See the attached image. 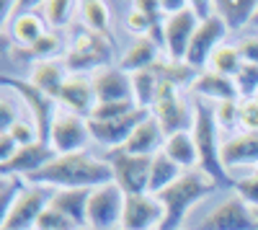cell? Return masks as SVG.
<instances>
[{
	"label": "cell",
	"mask_w": 258,
	"mask_h": 230,
	"mask_svg": "<svg viewBox=\"0 0 258 230\" xmlns=\"http://www.w3.org/2000/svg\"><path fill=\"white\" fill-rule=\"evenodd\" d=\"M34 186H57V189H98L103 184H114V168L109 160H96L88 153L57 155L41 171L26 176Z\"/></svg>",
	"instance_id": "obj_1"
},
{
	"label": "cell",
	"mask_w": 258,
	"mask_h": 230,
	"mask_svg": "<svg viewBox=\"0 0 258 230\" xmlns=\"http://www.w3.org/2000/svg\"><path fill=\"white\" fill-rule=\"evenodd\" d=\"M214 189H217V184H214L202 168H194V171L183 174L176 184H170L168 189L158 192L155 197L160 199L163 210H165L160 230H176L191 207Z\"/></svg>",
	"instance_id": "obj_2"
},
{
	"label": "cell",
	"mask_w": 258,
	"mask_h": 230,
	"mask_svg": "<svg viewBox=\"0 0 258 230\" xmlns=\"http://www.w3.org/2000/svg\"><path fill=\"white\" fill-rule=\"evenodd\" d=\"M194 142H197V150H199V168L214 181V184H222L230 186V176L222 165L220 150L222 145L217 142V119H214V109H209L204 101H197L194 106Z\"/></svg>",
	"instance_id": "obj_3"
},
{
	"label": "cell",
	"mask_w": 258,
	"mask_h": 230,
	"mask_svg": "<svg viewBox=\"0 0 258 230\" xmlns=\"http://www.w3.org/2000/svg\"><path fill=\"white\" fill-rule=\"evenodd\" d=\"M109 163L114 168V184L124 194H150L153 155H132L119 148L109 153Z\"/></svg>",
	"instance_id": "obj_4"
},
{
	"label": "cell",
	"mask_w": 258,
	"mask_h": 230,
	"mask_svg": "<svg viewBox=\"0 0 258 230\" xmlns=\"http://www.w3.org/2000/svg\"><path fill=\"white\" fill-rule=\"evenodd\" d=\"M3 88H13L21 98L26 101V106L31 109V117H34V127H36V135H39V142L49 145V137H52V124H54V98L49 93H44L41 88H36L31 80H18V78H11V75H3Z\"/></svg>",
	"instance_id": "obj_5"
},
{
	"label": "cell",
	"mask_w": 258,
	"mask_h": 230,
	"mask_svg": "<svg viewBox=\"0 0 258 230\" xmlns=\"http://www.w3.org/2000/svg\"><path fill=\"white\" fill-rule=\"evenodd\" d=\"M49 199H52V192H47L44 186L24 189L21 197L16 199V204L8 210V215H3L0 230H31V227H36L41 212L49 207Z\"/></svg>",
	"instance_id": "obj_6"
},
{
	"label": "cell",
	"mask_w": 258,
	"mask_h": 230,
	"mask_svg": "<svg viewBox=\"0 0 258 230\" xmlns=\"http://www.w3.org/2000/svg\"><path fill=\"white\" fill-rule=\"evenodd\" d=\"M124 199L126 194L116 184H103L98 189H93L91 202H88V225L93 230H111L121 225Z\"/></svg>",
	"instance_id": "obj_7"
},
{
	"label": "cell",
	"mask_w": 258,
	"mask_h": 230,
	"mask_svg": "<svg viewBox=\"0 0 258 230\" xmlns=\"http://www.w3.org/2000/svg\"><path fill=\"white\" fill-rule=\"evenodd\" d=\"M88 137H91V130H88V119L85 117L75 111H62L54 117L49 145L54 148L57 155L80 153L85 148V142H88Z\"/></svg>",
	"instance_id": "obj_8"
},
{
	"label": "cell",
	"mask_w": 258,
	"mask_h": 230,
	"mask_svg": "<svg viewBox=\"0 0 258 230\" xmlns=\"http://www.w3.org/2000/svg\"><path fill=\"white\" fill-rule=\"evenodd\" d=\"M194 230H258V222L240 197H230L214 207Z\"/></svg>",
	"instance_id": "obj_9"
},
{
	"label": "cell",
	"mask_w": 258,
	"mask_h": 230,
	"mask_svg": "<svg viewBox=\"0 0 258 230\" xmlns=\"http://www.w3.org/2000/svg\"><path fill=\"white\" fill-rule=\"evenodd\" d=\"M165 210L155 194H126L124 212H121V230H153L163 225Z\"/></svg>",
	"instance_id": "obj_10"
},
{
	"label": "cell",
	"mask_w": 258,
	"mask_h": 230,
	"mask_svg": "<svg viewBox=\"0 0 258 230\" xmlns=\"http://www.w3.org/2000/svg\"><path fill=\"white\" fill-rule=\"evenodd\" d=\"M155 119L160 122L163 132L170 137V135H178V132H186L188 124H191V117L186 111V103L178 98V91L173 83L168 80H160V88H158V98H155Z\"/></svg>",
	"instance_id": "obj_11"
},
{
	"label": "cell",
	"mask_w": 258,
	"mask_h": 230,
	"mask_svg": "<svg viewBox=\"0 0 258 230\" xmlns=\"http://www.w3.org/2000/svg\"><path fill=\"white\" fill-rule=\"evenodd\" d=\"M150 117L147 109H135L132 114H126L121 119H111V122H96V119H88V130H91V137L101 145L111 150H119L126 145V140L132 137V132L140 127V124Z\"/></svg>",
	"instance_id": "obj_12"
},
{
	"label": "cell",
	"mask_w": 258,
	"mask_h": 230,
	"mask_svg": "<svg viewBox=\"0 0 258 230\" xmlns=\"http://www.w3.org/2000/svg\"><path fill=\"white\" fill-rule=\"evenodd\" d=\"M225 34H227V26L222 24V18L217 13L209 21H204V24H199L197 34H194L191 44H188V52H186V65H191L194 70L202 73V68L212 60V54L217 52Z\"/></svg>",
	"instance_id": "obj_13"
},
{
	"label": "cell",
	"mask_w": 258,
	"mask_h": 230,
	"mask_svg": "<svg viewBox=\"0 0 258 230\" xmlns=\"http://www.w3.org/2000/svg\"><path fill=\"white\" fill-rule=\"evenodd\" d=\"M199 29V18L194 16L191 6L176 16H168L165 24H163V34H165V49L170 54L173 62H186V52L194 34Z\"/></svg>",
	"instance_id": "obj_14"
},
{
	"label": "cell",
	"mask_w": 258,
	"mask_h": 230,
	"mask_svg": "<svg viewBox=\"0 0 258 230\" xmlns=\"http://www.w3.org/2000/svg\"><path fill=\"white\" fill-rule=\"evenodd\" d=\"M106 62H109V47H106V41L93 34L91 29H83L75 34V44L68 54V70L78 73V70H88V68H106Z\"/></svg>",
	"instance_id": "obj_15"
},
{
	"label": "cell",
	"mask_w": 258,
	"mask_h": 230,
	"mask_svg": "<svg viewBox=\"0 0 258 230\" xmlns=\"http://www.w3.org/2000/svg\"><path fill=\"white\" fill-rule=\"evenodd\" d=\"M96 101L98 103H119V101H135L132 91V75H126L121 68H98L96 75L91 78Z\"/></svg>",
	"instance_id": "obj_16"
},
{
	"label": "cell",
	"mask_w": 258,
	"mask_h": 230,
	"mask_svg": "<svg viewBox=\"0 0 258 230\" xmlns=\"http://www.w3.org/2000/svg\"><path fill=\"white\" fill-rule=\"evenodd\" d=\"M57 158L52 145H44V142H31V145H24L8 163H0V174L6 179L11 176H31L36 171H41L44 165H49L52 160Z\"/></svg>",
	"instance_id": "obj_17"
},
{
	"label": "cell",
	"mask_w": 258,
	"mask_h": 230,
	"mask_svg": "<svg viewBox=\"0 0 258 230\" xmlns=\"http://www.w3.org/2000/svg\"><path fill=\"white\" fill-rule=\"evenodd\" d=\"M57 101H62L64 106H68L70 111L80 114L88 119L93 106H96V91H93V83L88 78H83V75H70L68 80L62 83V88L57 93Z\"/></svg>",
	"instance_id": "obj_18"
},
{
	"label": "cell",
	"mask_w": 258,
	"mask_h": 230,
	"mask_svg": "<svg viewBox=\"0 0 258 230\" xmlns=\"http://www.w3.org/2000/svg\"><path fill=\"white\" fill-rule=\"evenodd\" d=\"M91 194H93V189H57V192H52L49 207L57 210L59 215H64L68 220H73L75 225H85L88 222Z\"/></svg>",
	"instance_id": "obj_19"
},
{
	"label": "cell",
	"mask_w": 258,
	"mask_h": 230,
	"mask_svg": "<svg viewBox=\"0 0 258 230\" xmlns=\"http://www.w3.org/2000/svg\"><path fill=\"white\" fill-rule=\"evenodd\" d=\"M220 158L225 171L238 168V165H255L258 168V135H240L227 140L220 150Z\"/></svg>",
	"instance_id": "obj_20"
},
{
	"label": "cell",
	"mask_w": 258,
	"mask_h": 230,
	"mask_svg": "<svg viewBox=\"0 0 258 230\" xmlns=\"http://www.w3.org/2000/svg\"><path fill=\"white\" fill-rule=\"evenodd\" d=\"M165 132L160 127V122L155 119V114H150L140 127L132 132V137L126 140L124 150L132 153V155H155V150L160 148Z\"/></svg>",
	"instance_id": "obj_21"
},
{
	"label": "cell",
	"mask_w": 258,
	"mask_h": 230,
	"mask_svg": "<svg viewBox=\"0 0 258 230\" xmlns=\"http://www.w3.org/2000/svg\"><path fill=\"white\" fill-rule=\"evenodd\" d=\"M191 91L197 96H207V98H217L220 103L225 101H235L240 93H238V86H235L232 78H225L220 73H199L197 80L191 83Z\"/></svg>",
	"instance_id": "obj_22"
},
{
	"label": "cell",
	"mask_w": 258,
	"mask_h": 230,
	"mask_svg": "<svg viewBox=\"0 0 258 230\" xmlns=\"http://www.w3.org/2000/svg\"><path fill=\"white\" fill-rule=\"evenodd\" d=\"M255 8H258L255 0H214V13L222 18L227 31H238L248 21H253Z\"/></svg>",
	"instance_id": "obj_23"
},
{
	"label": "cell",
	"mask_w": 258,
	"mask_h": 230,
	"mask_svg": "<svg viewBox=\"0 0 258 230\" xmlns=\"http://www.w3.org/2000/svg\"><path fill=\"white\" fill-rule=\"evenodd\" d=\"M68 80V65L62 62H54V60H39L34 65V73H31V83L36 88H41L44 93H49L52 98H57L62 83Z\"/></svg>",
	"instance_id": "obj_24"
},
{
	"label": "cell",
	"mask_w": 258,
	"mask_h": 230,
	"mask_svg": "<svg viewBox=\"0 0 258 230\" xmlns=\"http://www.w3.org/2000/svg\"><path fill=\"white\" fill-rule=\"evenodd\" d=\"M8 29H11V34L18 44H26V47L36 44V41L47 34L44 21H41V16L34 13V11H18Z\"/></svg>",
	"instance_id": "obj_25"
},
{
	"label": "cell",
	"mask_w": 258,
	"mask_h": 230,
	"mask_svg": "<svg viewBox=\"0 0 258 230\" xmlns=\"http://www.w3.org/2000/svg\"><path fill=\"white\" fill-rule=\"evenodd\" d=\"M158 57V44L150 36H140L132 47H129V52L121 57V70L129 75V73H140V70H147L153 68V62Z\"/></svg>",
	"instance_id": "obj_26"
},
{
	"label": "cell",
	"mask_w": 258,
	"mask_h": 230,
	"mask_svg": "<svg viewBox=\"0 0 258 230\" xmlns=\"http://www.w3.org/2000/svg\"><path fill=\"white\" fill-rule=\"evenodd\" d=\"M165 153H168L170 160H176L181 168L194 171V165H199V150H197V142H194L191 132L170 135L165 140Z\"/></svg>",
	"instance_id": "obj_27"
},
{
	"label": "cell",
	"mask_w": 258,
	"mask_h": 230,
	"mask_svg": "<svg viewBox=\"0 0 258 230\" xmlns=\"http://www.w3.org/2000/svg\"><path fill=\"white\" fill-rule=\"evenodd\" d=\"M181 165L176 160H170L168 153H155L153 155V171H150V194H158L168 189L170 184H176L181 179Z\"/></svg>",
	"instance_id": "obj_28"
},
{
	"label": "cell",
	"mask_w": 258,
	"mask_h": 230,
	"mask_svg": "<svg viewBox=\"0 0 258 230\" xmlns=\"http://www.w3.org/2000/svg\"><path fill=\"white\" fill-rule=\"evenodd\" d=\"M158 88H160V75L158 70L147 68L132 75V91H135V103L140 109L147 106H155V98H158Z\"/></svg>",
	"instance_id": "obj_29"
},
{
	"label": "cell",
	"mask_w": 258,
	"mask_h": 230,
	"mask_svg": "<svg viewBox=\"0 0 258 230\" xmlns=\"http://www.w3.org/2000/svg\"><path fill=\"white\" fill-rule=\"evenodd\" d=\"M209 62H212V73H220L225 78H235V75L240 73V68L245 65L240 49L238 47H230V44L217 47V52L212 54Z\"/></svg>",
	"instance_id": "obj_30"
},
{
	"label": "cell",
	"mask_w": 258,
	"mask_h": 230,
	"mask_svg": "<svg viewBox=\"0 0 258 230\" xmlns=\"http://www.w3.org/2000/svg\"><path fill=\"white\" fill-rule=\"evenodd\" d=\"M80 11H83L85 26H88L93 34L109 36V8H106L103 3H98V0H88V3L80 6Z\"/></svg>",
	"instance_id": "obj_31"
},
{
	"label": "cell",
	"mask_w": 258,
	"mask_h": 230,
	"mask_svg": "<svg viewBox=\"0 0 258 230\" xmlns=\"http://www.w3.org/2000/svg\"><path fill=\"white\" fill-rule=\"evenodd\" d=\"M137 109L135 101H119V103H96L93 111L88 119H96V122H111V119H121L126 114H132Z\"/></svg>",
	"instance_id": "obj_32"
},
{
	"label": "cell",
	"mask_w": 258,
	"mask_h": 230,
	"mask_svg": "<svg viewBox=\"0 0 258 230\" xmlns=\"http://www.w3.org/2000/svg\"><path fill=\"white\" fill-rule=\"evenodd\" d=\"M235 86H238V93L245 98H258V65H250V62H245V65L240 68V73L232 78Z\"/></svg>",
	"instance_id": "obj_33"
},
{
	"label": "cell",
	"mask_w": 258,
	"mask_h": 230,
	"mask_svg": "<svg viewBox=\"0 0 258 230\" xmlns=\"http://www.w3.org/2000/svg\"><path fill=\"white\" fill-rule=\"evenodd\" d=\"M238 122L248 135H258V98H245L238 103Z\"/></svg>",
	"instance_id": "obj_34"
},
{
	"label": "cell",
	"mask_w": 258,
	"mask_h": 230,
	"mask_svg": "<svg viewBox=\"0 0 258 230\" xmlns=\"http://www.w3.org/2000/svg\"><path fill=\"white\" fill-rule=\"evenodd\" d=\"M39 8H41V13L47 16V21L52 26H62V24H68L73 3H68V0H49V3H41Z\"/></svg>",
	"instance_id": "obj_35"
},
{
	"label": "cell",
	"mask_w": 258,
	"mask_h": 230,
	"mask_svg": "<svg viewBox=\"0 0 258 230\" xmlns=\"http://www.w3.org/2000/svg\"><path fill=\"white\" fill-rule=\"evenodd\" d=\"M36 227H39V230H73V227H78V225H75L73 220H68L64 215H59L57 210H52V207H47V210L41 212Z\"/></svg>",
	"instance_id": "obj_36"
},
{
	"label": "cell",
	"mask_w": 258,
	"mask_h": 230,
	"mask_svg": "<svg viewBox=\"0 0 258 230\" xmlns=\"http://www.w3.org/2000/svg\"><path fill=\"white\" fill-rule=\"evenodd\" d=\"M57 52H59V36L52 34V31H47L44 36L36 41V44L29 47V54H34V57H39V60H49V57L57 54Z\"/></svg>",
	"instance_id": "obj_37"
},
{
	"label": "cell",
	"mask_w": 258,
	"mask_h": 230,
	"mask_svg": "<svg viewBox=\"0 0 258 230\" xmlns=\"http://www.w3.org/2000/svg\"><path fill=\"white\" fill-rule=\"evenodd\" d=\"M235 189H238V197L253 207V210H258V176H250V179H240L235 181Z\"/></svg>",
	"instance_id": "obj_38"
},
{
	"label": "cell",
	"mask_w": 258,
	"mask_h": 230,
	"mask_svg": "<svg viewBox=\"0 0 258 230\" xmlns=\"http://www.w3.org/2000/svg\"><path fill=\"white\" fill-rule=\"evenodd\" d=\"M11 135L16 137V142L24 148V145H31V142H39V135H36V127L34 124H29V122H16L13 127H11Z\"/></svg>",
	"instance_id": "obj_39"
},
{
	"label": "cell",
	"mask_w": 258,
	"mask_h": 230,
	"mask_svg": "<svg viewBox=\"0 0 258 230\" xmlns=\"http://www.w3.org/2000/svg\"><path fill=\"white\" fill-rule=\"evenodd\" d=\"M214 119H217V127H232L235 122H238V103L235 101H225L220 103L217 109H214Z\"/></svg>",
	"instance_id": "obj_40"
},
{
	"label": "cell",
	"mask_w": 258,
	"mask_h": 230,
	"mask_svg": "<svg viewBox=\"0 0 258 230\" xmlns=\"http://www.w3.org/2000/svg\"><path fill=\"white\" fill-rule=\"evenodd\" d=\"M18 122V114H16V106L8 101V98H3L0 101V132H11V127Z\"/></svg>",
	"instance_id": "obj_41"
},
{
	"label": "cell",
	"mask_w": 258,
	"mask_h": 230,
	"mask_svg": "<svg viewBox=\"0 0 258 230\" xmlns=\"http://www.w3.org/2000/svg\"><path fill=\"white\" fill-rule=\"evenodd\" d=\"M18 150H21V145L16 142V137L11 132H0V163H8Z\"/></svg>",
	"instance_id": "obj_42"
},
{
	"label": "cell",
	"mask_w": 258,
	"mask_h": 230,
	"mask_svg": "<svg viewBox=\"0 0 258 230\" xmlns=\"http://www.w3.org/2000/svg\"><path fill=\"white\" fill-rule=\"evenodd\" d=\"M240 54H243V62H250V65H258V36H248L238 44Z\"/></svg>",
	"instance_id": "obj_43"
},
{
	"label": "cell",
	"mask_w": 258,
	"mask_h": 230,
	"mask_svg": "<svg viewBox=\"0 0 258 230\" xmlns=\"http://www.w3.org/2000/svg\"><path fill=\"white\" fill-rule=\"evenodd\" d=\"M188 6H191L194 16L199 18V24H204V21H209L214 16V3H212V0H191Z\"/></svg>",
	"instance_id": "obj_44"
},
{
	"label": "cell",
	"mask_w": 258,
	"mask_h": 230,
	"mask_svg": "<svg viewBox=\"0 0 258 230\" xmlns=\"http://www.w3.org/2000/svg\"><path fill=\"white\" fill-rule=\"evenodd\" d=\"M160 8H163V16H176L181 11L188 8L186 0H160Z\"/></svg>",
	"instance_id": "obj_45"
},
{
	"label": "cell",
	"mask_w": 258,
	"mask_h": 230,
	"mask_svg": "<svg viewBox=\"0 0 258 230\" xmlns=\"http://www.w3.org/2000/svg\"><path fill=\"white\" fill-rule=\"evenodd\" d=\"M253 26H258V8H255V16H253V21H250Z\"/></svg>",
	"instance_id": "obj_46"
},
{
	"label": "cell",
	"mask_w": 258,
	"mask_h": 230,
	"mask_svg": "<svg viewBox=\"0 0 258 230\" xmlns=\"http://www.w3.org/2000/svg\"><path fill=\"white\" fill-rule=\"evenodd\" d=\"M253 217H255V222H258V210H253Z\"/></svg>",
	"instance_id": "obj_47"
},
{
	"label": "cell",
	"mask_w": 258,
	"mask_h": 230,
	"mask_svg": "<svg viewBox=\"0 0 258 230\" xmlns=\"http://www.w3.org/2000/svg\"><path fill=\"white\" fill-rule=\"evenodd\" d=\"M255 176H258V168H255Z\"/></svg>",
	"instance_id": "obj_48"
}]
</instances>
